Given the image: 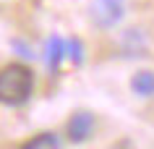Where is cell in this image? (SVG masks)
I'll use <instances>...</instances> for the list:
<instances>
[{"mask_svg": "<svg viewBox=\"0 0 154 149\" xmlns=\"http://www.w3.org/2000/svg\"><path fill=\"white\" fill-rule=\"evenodd\" d=\"M34 92V73L24 63H8L0 68V105L21 107Z\"/></svg>", "mask_w": 154, "mask_h": 149, "instance_id": "6da1fadb", "label": "cell"}, {"mask_svg": "<svg viewBox=\"0 0 154 149\" xmlns=\"http://www.w3.org/2000/svg\"><path fill=\"white\" fill-rule=\"evenodd\" d=\"M91 131H94V118L89 113H76L65 126V133H68V139L73 144H84L91 136Z\"/></svg>", "mask_w": 154, "mask_h": 149, "instance_id": "3957f363", "label": "cell"}, {"mask_svg": "<svg viewBox=\"0 0 154 149\" xmlns=\"http://www.w3.org/2000/svg\"><path fill=\"white\" fill-rule=\"evenodd\" d=\"M57 147H60V139L55 133H39L24 144V149H57Z\"/></svg>", "mask_w": 154, "mask_h": 149, "instance_id": "8992f818", "label": "cell"}, {"mask_svg": "<svg viewBox=\"0 0 154 149\" xmlns=\"http://www.w3.org/2000/svg\"><path fill=\"white\" fill-rule=\"evenodd\" d=\"M63 58H68V42H63L60 37H50V42H47V63H50V68H57V63Z\"/></svg>", "mask_w": 154, "mask_h": 149, "instance_id": "5b68a950", "label": "cell"}, {"mask_svg": "<svg viewBox=\"0 0 154 149\" xmlns=\"http://www.w3.org/2000/svg\"><path fill=\"white\" fill-rule=\"evenodd\" d=\"M123 16H125L123 0H91L89 3V18L99 29H112Z\"/></svg>", "mask_w": 154, "mask_h": 149, "instance_id": "7a4b0ae2", "label": "cell"}, {"mask_svg": "<svg viewBox=\"0 0 154 149\" xmlns=\"http://www.w3.org/2000/svg\"><path fill=\"white\" fill-rule=\"evenodd\" d=\"M131 89L136 94H141V97H152L154 94V73L152 71H138L131 79Z\"/></svg>", "mask_w": 154, "mask_h": 149, "instance_id": "277c9868", "label": "cell"}]
</instances>
